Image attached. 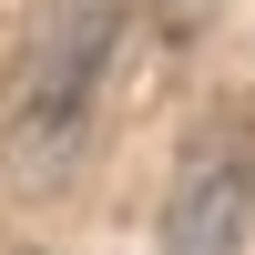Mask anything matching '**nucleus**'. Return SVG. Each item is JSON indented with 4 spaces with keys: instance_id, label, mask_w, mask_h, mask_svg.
<instances>
[{
    "instance_id": "1",
    "label": "nucleus",
    "mask_w": 255,
    "mask_h": 255,
    "mask_svg": "<svg viewBox=\"0 0 255 255\" xmlns=\"http://www.w3.org/2000/svg\"><path fill=\"white\" fill-rule=\"evenodd\" d=\"M123 51V0H31L10 51V92H0V133H10L20 184H61L102 123V82Z\"/></svg>"
},
{
    "instance_id": "2",
    "label": "nucleus",
    "mask_w": 255,
    "mask_h": 255,
    "mask_svg": "<svg viewBox=\"0 0 255 255\" xmlns=\"http://www.w3.org/2000/svg\"><path fill=\"white\" fill-rule=\"evenodd\" d=\"M245 235H255V102L225 92L215 113H194L174 153L153 255H245Z\"/></svg>"
}]
</instances>
